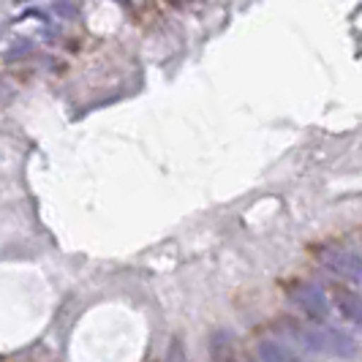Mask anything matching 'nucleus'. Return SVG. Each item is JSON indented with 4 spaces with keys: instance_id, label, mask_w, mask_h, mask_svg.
Segmentation results:
<instances>
[{
    "instance_id": "1",
    "label": "nucleus",
    "mask_w": 362,
    "mask_h": 362,
    "mask_svg": "<svg viewBox=\"0 0 362 362\" xmlns=\"http://www.w3.org/2000/svg\"><path fill=\"white\" fill-rule=\"evenodd\" d=\"M303 344L313 351H319V354H329V357H338V360H351V357L360 354V346L351 335H346L344 329L329 325L303 329Z\"/></svg>"
},
{
    "instance_id": "2",
    "label": "nucleus",
    "mask_w": 362,
    "mask_h": 362,
    "mask_svg": "<svg viewBox=\"0 0 362 362\" xmlns=\"http://www.w3.org/2000/svg\"><path fill=\"white\" fill-rule=\"evenodd\" d=\"M322 262L335 275H341L346 281H354V284H362V254L346 251V248H325Z\"/></svg>"
},
{
    "instance_id": "3",
    "label": "nucleus",
    "mask_w": 362,
    "mask_h": 362,
    "mask_svg": "<svg viewBox=\"0 0 362 362\" xmlns=\"http://www.w3.org/2000/svg\"><path fill=\"white\" fill-rule=\"evenodd\" d=\"M291 300H294V305L303 313H308L310 319H325L327 310H329L325 289L316 286V284H300L297 289L291 291Z\"/></svg>"
},
{
    "instance_id": "4",
    "label": "nucleus",
    "mask_w": 362,
    "mask_h": 362,
    "mask_svg": "<svg viewBox=\"0 0 362 362\" xmlns=\"http://www.w3.org/2000/svg\"><path fill=\"white\" fill-rule=\"evenodd\" d=\"M256 362H297L281 344H275L272 338H264L256 344Z\"/></svg>"
},
{
    "instance_id": "5",
    "label": "nucleus",
    "mask_w": 362,
    "mask_h": 362,
    "mask_svg": "<svg viewBox=\"0 0 362 362\" xmlns=\"http://www.w3.org/2000/svg\"><path fill=\"white\" fill-rule=\"evenodd\" d=\"M338 308L351 325H357L362 329V294H354V291L338 294Z\"/></svg>"
}]
</instances>
